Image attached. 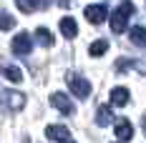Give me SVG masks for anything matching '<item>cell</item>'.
Segmentation results:
<instances>
[{"instance_id": "obj_5", "label": "cell", "mask_w": 146, "mask_h": 143, "mask_svg": "<svg viewBox=\"0 0 146 143\" xmlns=\"http://www.w3.org/2000/svg\"><path fill=\"white\" fill-rule=\"evenodd\" d=\"M68 83H71V90H73L76 98H88L91 83H88L86 78H81V75H68Z\"/></svg>"}, {"instance_id": "obj_7", "label": "cell", "mask_w": 146, "mask_h": 143, "mask_svg": "<svg viewBox=\"0 0 146 143\" xmlns=\"http://www.w3.org/2000/svg\"><path fill=\"white\" fill-rule=\"evenodd\" d=\"M116 138L118 141H131L133 138V126H131V121L129 118H121V121H116Z\"/></svg>"}, {"instance_id": "obj_10", "label": "cell", "mask_w": 146, "mask_h": 143, "mask_svg": "<svg viewBox=\"0 0 146 143\" xmlns=\"http://www.w3.org/2000/svg\"><path fill=\"white\" fill-rule=\"evenodd\" d=\"M60 33L66 35V38H76L78 35V23L73 20V18H60Z\"/></svg>"}, {"instance_id": "obj_11", "label": "cell", "mask_w": 146, "mask_h": 143, "mask_svg": "<svg viewBox=\"0 0 146 143\" xmlns=\"http://www.w3.org/2000/svg\"><path fill=\"white\" fill-rule=\"evenodd\" d=\"M35 40L43 45V48H53V43H56L53 33H50L48 28H35Z\"/></svg>"}, {"instance_id": "obj_21", "label": "cell", "mask_w": 146, "mask_h": 143, "mask_svg": "<svg viewBox=\"0 0 146 143\" xmlns=\"http://www.w3.org/2000/svg\"><path fill=\"white\" fill-rule=\"evenodd\" d=\"M63 143H76V141H71V138H68V141H63Z\"/></svg>"}, {"instance_id": "obj_19", "label": "cell", "mask_w": 146, "mask_h": 143, "mask_svg": "<svg viewBox=\"0 0 146 143\" xmlns=\"http://www.w3.org/2000/svg\"><path fill=\"white\" fill-rule=\"evenodd\" d=\"M60 5H63V8H68V3H71V0H58Z\"/></svg>"}, {"instance_id": "obj_12", "label": "cell", "mask_w": 146, "mask_h": 143, "mask_svg": "<svg viewBox=\"0 0 146 143\" xmlns=\"http://www.w3.org/2000/svg\"><path fill=\"white\" fill-rule=\"evenodd\" d=\"M15 5H18V10H23V13H35L38 8L45 5V0H15Z\"/></svg>"}, {"instance_id": "obj_20", "label": "cell", "mask_w": 146, "mask_h": 143, "mask_svg": "<svg viewBox=\"0 0 146 143\" xmlns=\"http://www.w3.org/2000/svg\"><path fill=\"white\" fill-rule=\"evenodd\" d=\"M141 126H144V130H146V113H144V118H141Z\"/></svg>"}, {"instance_id": "obj_4", "label": "cell", "mask_w": 146, "mask_h": 143, "mask_svg": "<svg viewBox=\"0 0 146 143\" xmlns=\"http://www.w3.org/2000/svg\"><path fill=\"white\" fill-rule=\"evenodd\" d=\"M50 105L56 108V111H60L63 115H71L76 108H73V103H71V98L66 96V93H60V90H56L53 96H50Z\"/></svg>"}, {"instance_id": "obj_8", "label": "cell", "mask_w": 146, "mask_h": 143, "mask_svg": "<svg viewBox=\"0 0 146 143\" xmlns=\"http://www.w3.org/2000/svg\"><path fill=\"white\" fill-rule=\"evenodd\" d=\"M45 138H50V141H68V138H71V130L66 128V126H58V123H56V126H48V128H45Z\"/></svg>"}, {"instance_id": "obj_3", "label": "cell", "mask_w": 146, "mask_h": 143, "mask_svg": "<svg viewBox=\"0 0 146 143\" xmlns=\"http://www.w3.org/2000/svg\"><path fill=\"white\" fill-rule=\"evenodd\" d=\"M83 15H86V20L91 25H101L103 20L108 18V8L103 3H96V5H88L86 10H83Z\"/></svg>"}, {"instance_id": "obj_6", "label": "cell", "mask_w": 146, "mask_h": 143, "mask_svg": "<svg viewBox=\"0 0 146 143\" xmlns=\"http://www.w3.org/2000/svg\"><path fill=\"white\" fill-rule=\"evenodd\" d=\"M30 48H33V40H30L28 33H18V35L13 38V43H10V50L18 53V55H28Z\"/></svg>"}, {"instance_id": "obj_17", "label": "cell", "mask_w": 146, "mask_h": 143, "mask_svg": "<svg viewBox=\"0 0 146 143\" xmlns=\"http://www.w3.org/2000/svg\"><path fill=\"white\" fill-rule=\"evenodd\" d=\"M10 28H15V18L0 8V30H10Z\"/></svg>"}, {"instance_id": "obj_15", "label": "cell", "mask_w": 146, "mask_h": 143, "mask_svg": "<svg viewBox=\"0 0 146 143\" xmlns=\"http://www.w3.org/2000/svg\"><path fill=\"white\" fill-rule=\"evenodd\" d=\"M3 75H5L10 83H20V80H23V73H20L18 65H5V68H3Z\"/></svg>"}, {"instance_id": "obj_14", "label": "cell", "mask_w": 146, "mask_h": 143, "mask_svg": "<svg viewBox=\"0 0 146 143\" xmlns=\"http://www.w3.org/2000/svg\"><path fill=\"white\" fill-rule=\"evenodd\" d=\"M131 43L139 45V48H144V45H146V28H144V25L131 28Z\"/></svg>"}, {"instance_id": "obj_16", "label": "cell", "mask_w": 146, "mask_h": 143, "mask_svg": "<svg viewBox=\"0 0 146 143\" xmlns=\"http://www.w3.org/2000/svg\"><path fill=\"white\" fill-rule=\"evenodd\" d=\"M106 50H108V43H106V40H96V43H91V48H88V53L93 58H101Z\"/></svg>"}, {"instance_id": "obj_1", "label": "cell", "mask_w": 146, "mask_h": 143, "mask_svg": "<svg viewBox=\"0 0 146 143\" xmlns=\"http://www.w3.org/2000/svg\"><path fill=\"white\" fill-rule=\"evenodd\" d=\"M133 13H136L133 3L131 0H123L116 10L111 13V30H113V33H123V30H126V23H129V18H131Z\"/></svg>"}, {"instance_id": "obj_2", "label": "cell", "mask_w": 146, "mask_h": 143, "mask_svg": "<svg viewBox=\"0 0 146 143\" xmlns=\"http://www.w3.org/2000/svg\"><path fill=\"white\" fill-rule=\"evenodd\" d=\"M0 103H3L5 108H10V111H20V108L25 105V96H23L20 90H3V93H0Z\"/></svg>"}, {"instance_id": "obj_9", "label": "cell", "mask_w": 146, "mask_h": 143, "mask_svg": "<svg viewBox=\"0 0 146 143\" xmlns=\"http://www.w3.org/2000/svg\"><path fill=\"white\" fill-rule=\"evenodd\" d=\"M129 103V88L118 86V88H111V105H126Z\"/></svg>"}, {"instance_id": "obj_18", "label": "cell", "mask_w": 146, "mask_h": 143, "mask_svg": "<svg viewBox=\"0 0 146 143\" xmlns=\"http://www.w3.org/2000/svg\"><path fill=\"white\" fill-rule=\"evenodd\" d=\"M131 65H133L131 58H121V60H116V71L118 73H126V68H131Z\"/></svg>"}, {"instance_id": "obj_13", "label": "cell", "mask_w": 146, "mask_h": 143, "mask_svg": "<svg viewBox=\"0 0 146 143\" xmlns=\"http://www.w3.org/2000/svg\"><path fill=\"white\" fill-rule=\"evenodd\" d=\"M111 118H113L111 105H98V111H96V123H98V126H108Z\"/></svg>"}]
</instances>
